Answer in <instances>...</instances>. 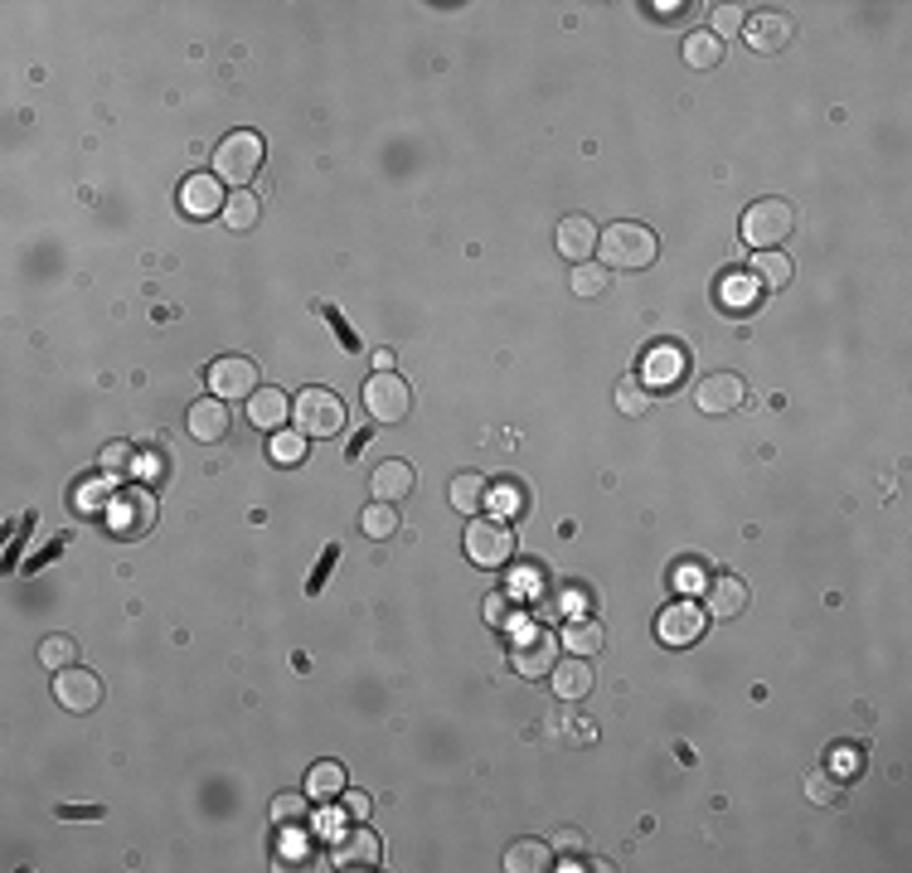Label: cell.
Segmentation results:
<instances>
[{
  "instance_id": "cell-1",
  "label": "cell",
  "mask_w": 912,
  "mask_h": 873,
  "mask_svg": "<svg viewBox=\"0 0 912 873\" xmlns=\"http://www.w3.org/2000/svg\"><path fill=\"white\" fill-rule=\"evenodd\" d=\"M597 253H602L607 272H646L650 263L660 257V238L646 229V223H612V229L597 233Z\"/></svg>"
},
{
  "instance_id": "cell-2",
  "label": "cell",
  "mask_w": 912,
  "mask_h": 873,
  "mask_svg": "<svg viewBox=\"0 0 912 873\" xmlns=\"http://www.w3.org/2000/svg\"><path fill=\"white\" fill-rule=\"evenodd\" d=\"M263 161H267V146H263L257 131H229V137L213 146V175L233 189L253 185V175L263 171Z\"/></svg>"
},
{
  "instance_id": "cell-3",
  "label": "cell",
  "mask_w": 912,
  "mask_h": 873,
  "mask_svg": "<svg viewBox=\"0 0 912 873\" xmlns=\"http://www.w3.org/2000/svg\"><path fill=\"white\" fill-rule=\"evenodd\" d=\"M103 520H107V534L112 539H146L155 529V496L146 486H127L103 505Z\"/></svg>"
},
{
  "instance_id": "cell-4",
  "label": "cell",
  "mask_w": 912,
  "mask_h": 873,
  "mask_svg": "<svg viewBox=\"0 0 912 873\" xmlns=\"http://www.w3.org/2000/svg\"><path fill=\"white\" fill-rule=\"evenodd\" d=\"M792 233H796V209L786 205V199H776V195L748 205V214H742V243H752L758 253L782 248Z\"/></svg>"
},
{
  "instance_id": "cell-5",
  "label": "cell",
  "mask_w": 912,
  "mask_h": 873,
  "mask_svg": "<svg viewBox=\"0 0 912 873\" xmlns=\"http://www.w3.org/2000/svg\"><path fill=\"white\" fill-rule=\"evenodd\" d=\"M291 418H297L301 436H340L350 412H345V403L335 398L331 388H301V394L291 398Z\"/></svg>"
},
{
  "instance_id": "cell-6",
  "label": "cell",
  "mask_w": 912,
  "mask_h": 873,
  "mask_svg": "<svg viewBox=\"0 0 912 873\" xmlns=\"http://www.w3.org/2000/svg\"><path fill=\"white\" fill-rule=\"evenodd\" d=\"M365 412L379 422V428H399V422L413 412V388H408V379H399L393 369H384V374L374 369V379L365 384Z\"/></svg>"
},
{
  "instance_id": "cell-7",
  "label": "cell",
  "mask_w": 912,
  "mask_h": 873,
  "mask_svg": "<svg viewBox=\"0 0 912 873\" xmlns=\"http://www.w3.org/2000/svg\"><path fill=\"white\" fill-rule=\"evenodd\" d=\"M510 665L520 670L524 679H544L549 670L558 665V636L544 631V626H515V641H510Z\"/></svg>"
},
{
  "instance_id": "cell-8",
  "label": "cell",
  "mask_w": 912,
  "mask_h": 873,
  "mask_svg": "<svg viewBox=\"0 0 912 873\" xmlns=\"http://www.w3.org/2000/svg\"><path fill=\"white\" fill-rule=\"evenodd\" d=\"M461 544H466V558H471V563H476V568H490V573H495V568H505V563L515 558V529H510L505 520H471V524H466V539H461Z\"/></svg>"
},
{
  "instance_id": "cell-9",
  "label": "cell",
  "mask_w": 912,
  "mask_h": 873,
  "mask_svg": "<svg viewBox=\"0 0 912 873\" xmlns=\"http://www.w3.org/2000/svg\"><path fill=\"white\" fill-rule=\"evenodd\" d=\"M257 384H263V374H257V364L247 360V354H223V360L209 364V394L233 403V398H253Z\"/></svg>"
},
{
  "instance_id": "cell-10",
  "label": "cell",
  "mask_w": 912,
  "mask_h": 873,
  "mask_svg": "<svg viewBox=\"0 0 912 873\" xmlns=\"http://www.w3.org/2000/svg\"><path fill=\"white\" fill-rule=\"evenodd\" d=\"M103 675L97 670H83V665H69V670H59L54 675V699L64 703L69 713H93V709H103Z\"/></svg>"
},
{
  "instance_id": "cell-11",
  "label": "cell",
  "mask_w": 912,
  "mask_h": 873,
  "mask_svg": "<svg viewBox=\"0 0 912 873\" xmlns=\"http://www.w3.org/2000/svg\"><path fill=\"white\" fill-rule=\"evenodd\" d=\"M656 636L670 645V651H690V645L704 636V607L694 597L670 602V607L656 617Z\"/></svg>"
},
{
  "instance_id": "cell-12",
  "label": "cell",
  "mask_w": 912,
  "mask_h": 873,
  "mask_svg": "<svg viewBox=\"0 0 912 873\" xmlns=\"http://www.w3.org/2000/svg\"><path fill=\"white\" fill-rule=\"evenodd\" d=\"M742 39H748L752 54H782L786 44L796 39V20L786 15V10H758V15H748V25H742Z\"/></svg>"
},
{
  "instance_id": "cell-13",
  "label": "cell",
  "mask_w": 912,
  "mask_h": 873,
  "mask_svg": "<svg viewBox=\"0 0 912 873\" xmlns=\"http://www.w3.org/2000/svg\"><path fill=\"white\" fill-rule=\"evenodd\" d=\"M742 398H748V388H742V379L728 374V369L724 374L700 379V388H694V403H700V412H708V418H728V412H738Z\"/></svg>"
},
{
  "instance_id": "cell-14",
  "label": "cell",
  "mask_w": 912,
  "mask_h": 873,
  "mask_svg": "<svg viewBox=\"0 0 912 873\" xmlns=\"http://www.w3.org/2000/svg\"><path fill=\"white\" fill-rule=\"evenodd\" d=\"M335 864L340 869H379L384 864V839H379L369 825H355V830H345L335 839Z\"/></svg>"
},
{
  "instance_id": "cell-15",
  "label": "cell",
  "mask_w": 912,
  "mask_h": 873,
  "mask_svg": "<svg viewBox=\"0 0 912 873\" xmlns=\"http://www.w3.org/2000/svg\"><path fill=\"white\" fill-rule=\"evenodd\" d=\"M223 205H229V195H223L219 175H185V185H180V209H185L189 219H213V214H223Z\"/></svg>"
},
{
  "instance_id": "cell-16",
  "label": "cell",
  "mask_w": 912,
  "mask_h": 873,
  "mask_svg": "<svg viewBox=\"0 0 912 873\" xmlns=\"http://www.w3.org/2000/svg\"><path fill=\"white\" fill-rule=\"evenodd\" d=\"M549 685H554V694L563 703H582L597 689V675H592V665L582 655H568V660H558V665L549 670Z\"/></svg>"
},
{
  "instance_id": "cell-17",
  "label": "cell",
  "mask_w": 912,
  "mask_h": 873,
  "mask_svg": "<svg viewBox=\"0 0 912 873\" xmlns=\"http://www.w3.org/2000/svg\"><path fill=\"white\" fill-rule=\"evenodd\" d=\"M229 403L223 398H195L189 403V412H185V428L195 442H223L229 436Z\"/></svg>"
},
{
  "instance_id": "cell-18",
  "label": "cell",
  "mask_w": 912,
  "mask_h": 873,
  "mask_svg": "<svg viewBox=\"0 0 912 873\" xmlns=\"http://www.w3.org/2000/svg\"><path fill=\"white\" fill-rule=\"evenodd\" d=\"M684 369H690V360H684V350H674V345H656V350L646 354V369H640V384L650 388V394H666V388H674L684 379Z\"/></svg>"
},
{
  "instance_id": "cell-19",
  "label": "cell",
  "mask_w": 912,
  "mask_h": 873,
  "mask_svg": "<svg viewBox=\"0 0 912 873\" xmlns=\"http://www.w3.org/2000/svg\"><path fill=\"white\" fill-rule=\"evenodd\" d=\"M369 490H374V500H384V505H399V500H408L413 490H418V472H413L408 462H379L374 476H369Z\"/></svg>"
},
{
  "instance_id": "cell-20",
  "label": "cell",
  "mask_w": 912,
  "mask_h": 873,
  "mask_svg": "<svg viewBox=\"0 0 912 873\" xmlns=\"http://www.w3.org/2000/svg\"><path fill=\"white\" fill-rule=\"evenodd\" d=\"M558 253L568 257L573 267L592 263V253H597V223L588 214H568V219L558 223Z\"/></svg>"
},
{
  "instance_id": "cell-21",
  "label": "cell",
  "mask_w": 912,
  "mask_h": 873,
  "mask_svg": "<svg viewBox=\"0 0 912 873\" xmlns=\"http://www.w3.org/2000/svg\"><path fill=\"white\" fill-rule=\"evenodd\" d=\"M704 602H708V612H714L718 621H734V617H742V612H748V587H742V578H734V573L708 578Z\"/></svg>"
},
{
  "instance_id": "cell-22",
  "label": "cell",
  "mask_w": 912,
  "mask_h": 873,
  "mask_svg": "<svg viewBox=\"0 0 912 873\" xmlns=\"http://www.w3.org/2000/svg\"><path fill=\"white\" fill-rule=\"evenodd\" d=\"M602 645H607V636H602V626H597L592 617H568V621L558 626V651L592 660Z\"/></svg>"
},
{
  "instance_id": "cell-23",
  "label": "cell",
  "mask_w": 912,
  "mask_h": 873,
  "mask_svg": "<svg viewBox=\"0 0 912 873\" xmlns=\"http://www.w3.org/2000/svg\"><path fill=\"white\" fill-rule=\"evenodd\" d=\"M447 500H452L457 514H481L490 505V480L481 472H457L452 486H447Z\"/></svg>"
},
{
  "instance_id": "cell-24",
  "label": "cell",
  "mask_w": 912,
  "mask_h": 873,
  "mask_svg": "<svg viewBox=\"0 0 912 873\" xmlns=\"http://www.w3.org/2000/svg\"><path fill=\"white\" fill-rule=\"evenodd\" d=\"M287 418H291V398L281 394V388H257V394L247 398V422H253V428L281 432Z\"/></svg>"
},
{
  "instance_id": "cell-25",
  "label": "cell",
  "mask_w": 912,
  "mask_h": 873,
  "mask_svg": "<svg viewBox=\"0 0 912 873\" xmlns=\"http://www.w3.org/2000/svg\"><path fill=\"white\" fill-rule=\"evenodd\" d=\"M554 869V849L544 845V839H515L510 849H505V873H544Z\"/></svg>"
},
{
  "instance_id": "cell-26",
  "label": "cell",
  "mask_w": 912,
  "mask_h": 873,
  "mask_svg": "<svg viewBox=\"0 0 912 873\" xmlns=\"http://www.w3.org/2000/svg\"><path fill=\"white\" fill-rule=\"evenodd\" d=\"M792 277H796V267H792V257H786L782 248H772V253H752V282H758L762 291H782V287H792Z\"/></svg>"
},
{
  "instance_id": "cell-27",
  "label": "cell",
  "mask_w": 912,
  "mask_h": 873,
  "mask_svg": "<svg viewBox=\"0 0 912 873\" xmlns=\"http://www.w3.org/2000/svg\"><path fill=\"white\" fill-rule=\"evenodd\" d=\"M680 54H684V63H690V69L708 73V69H718V63L728 59V44L718 39V35H708V30H694V35L680 44Z\"/></svg>"
},
{
  "instance_id": "cell-28",
  "label": "cell",
  "mask_w": 912,
  "mask_h": 873,
  "mask_svg": "<svg viewBox=\"0 0 912 873\" xmlns=\"http://www.w3.org/2000/svg\"><path fill=\"white\" fill-rule=\"evenodd\" d=\"M307 796L331 805L335 796H345V767L340 763H316L307 771Z\"/></svg>"
},
{
  "instance_id": "cell-29",
  "label": "cell",
  "mask_w": 912,
  "mask_h": 873,
  "mask_svg": "<svg viewBox=\"0 0 912 873\" xmlns=\"http://www.w3.org/2000/svg\"><path fill=\"white\" fill-rule=\"evenodd\" d=\"M257 219H263V199H257L253 189H233L229 205H223V223H229L233 233H247V229H257Z\"/></svg>"
},
{
  "instance_id": "cell-30",
  "label": "cell",
  "mask_w": 912,
  "mask_h": 873,
  "mask_svg": "<svg viewBox=\"0 0 912 873\" xmlns=\"http://www.w3.org/2000/svg\"><path fill=\"white\" fill-rule=\"evenodd\" d=\"M568 287H573V296H578V301H597L607 287H612V272H607L602 263H578V267H573Z\"/></svg>"
},
{
  "instance_id": "cell-31",
  "label": "cell",
  "mask_w": 912,
  "mask_h": 873,
  "mask_svg": "<svg viewBox=\"0 0 912 873\" xmlns=\"http://www.w3.org/2000/svg\"><path fill=\"white\" fill-rule=\"evenodd\" d=\"M359 529H365V539L384 544V539H393V534H399V510L384 505V500H374V505L359 514Z\"/></svg>"
},
{
  "instance_id": "cell-32",
  "label": "cell",
  "mask_w": 912,
  "mask_h": 873,
  "mask_svg": "<svg viewBox=\"0 0 912 873\" xmlns=\"http://www.w3.org/2000/svg\"><path fill=\"white\" fill-rule=\"evenodd\" d=\"M650 403H656V394H650L640 379H622V384H616V412H622V418H646Z\"/></svg>"
},
{
  "instance_id": "cell-33",
  "label": "cell",
  "mask_w": 912,
  "mask_h": 873,
  "mask_svg": "<svg viewBox=\"0 0 912 873\" xmlns=\"http://www.w3.org/2000/svg\"><path fill=\"white\" fill-rule=\"evenodd\" d=\"M39 665L59 675V670L78 665V645L69 641V636H44V641H39Z\"/></svg>"
},
{
  "instance_id": "cell-34",
  "label": "cell",
  "mask_w": 912,
  "mask_h": 873,
  "mask_svg": "<svg viewBox=\"0 0 912 873\" xmlns=\"http://www.w3.org/2000/svg\"><path fill=\"white\" fill-rule=\"evenodd\" d=\"M806 796L816 801V805H844V781L835 777V771H810L806 777Z\"/></svg>"
},
{
  "instance_id": "cell-35",
  "label": "cell",
  "mask_w": 912,
  "mask_h": 873,
  "mask_svg": "<svg viewBox=\"0 0 912 873\" xmlns=\"http://www.w3.org/2000/svg\"><path fill=\"white\" fill-rule=\"evenodd\" d=\"M311 815V796L301 791V796H277L273 801V825H281V830H291V825H301Z\"/></svg>"
},
{
  "instance_id": "cell-36",
  "label": "cell",
  "mask_w": 912,
  "mask_h": 873,
  "mask_svg": "<svg viewBox=\"0 0 912 873\" xmlns=\"http://www.w3.org/2000/svg\"><path fill=\"white\" fill-rule=\"evenodd\" d=\"M758 291H762V287L752 282V277L728 272V277H724V287H718V301H724V306H728V301H734V306H752V296H758Z\"/></svg>"
},
{
  "instance_id": "cell-37",
  "label": "cell",
  "mask_w": 912,
  "mask_h": 873,
  "mask_svg": "<svg viewBox=\"0 0 912 873\" xmlns=\"http://www.w3.org/2000/svg\"><path fill=\"white\" fill-rule=\"evenodd\" d=\"M742 25H748V10L742 5H714V30L708 35H718V39H734V35H742Z\"/></svg>"
},
{
  "instance_id": "cell-38",
  "label": "cell",
  "mask_w": 912,
  "mask_h": 873,
  "mask_svg": "<svg viewBox=\"0 0 912 873\" xmlns=\"http://www.w3.org/2000/svg\"><path fill=\"white\" fill-rule=\"evenodd\" d=\"M301 456H307V436L301 432H277L273 436V462L277 466H297Z\"/></svg>"
},
{
  "instance_id": "cell-39",
  "label": "cell",
  "mask_w": 912,
  "mask_h": 873,
  "mask_svg": "<svg viewBox=\"0 0 912 873\" xmlns=\"http://www.w3.org/2000/svg\"><path fill=\"white\" fill-rule=\"evenodd\" d=\"M165 472V456L155 452V446H146V452L131 456V476H141V480H161Z\"/></svg>"
},
{
  "instance_id": "cell-40",
  "label": "cell",
  "mask_w": 912,
  "mask_h": 873,
  "mask_svg": "<svg viewBox=\"0 0 912 873\" xmlns=\"http://www.w3.org/2000/svg\"><path fill=\"white\" fill-rule=\"evenodd\" d=\"M515 617V592H490L486 597V621L490 626H510Z\"/></svg>"
},
{
  "instance_id": "cell-41",
  "label": "cell",
  "mask_w": 912,
  "mask_h": 873,
  "mask_svg": "<svg viewBox=\"0 0 912 873\" xmlns=\"http://www.w3.org/2000/svg\"><path fill=\"white\" fill-rule=\"evenodd\" d=\"M674 587H694V592H704V587H708V573H704L700 558H690V563L674 568Z\"/></svg>"
},
{
  "instance_id": "cell-42",
  "label": "cell",
  "mask_w": 912,
  "mask_h": 873,
  "mask_svg": "<svg viewBox=\"0 0 912 873\" xmlns=\"http://www.w3.org/2000/svg\"><path fill=\"white\" fill-rule=\"evenodd\" d=\"M859 767H864V757H859V753H844V743H840V747H835V757H830V767H826V771H835V777L844 781V777H854V771H859Z\"/></svg>"
},
{
  "instance_id": "cell-43",
  "label": "cell",
  "mask_w": 912,
  "mask_h": 873,
  "mask_svg": "<svg viewBox=\"0 0 912 873\" xmlns=\"http://www.w3.org/2000/svg\"><path fill=\"white\" fill-rule=\"evenodd\" d=\"M345 815H350V820H369V796H365V791H345Z\"/></svg>"
},
{
  "instance_id": "cell-44",
  "label": "cell",
  "mask_w": 912,
  "mask_h": 873,
  "mask_svg": "<svg viewBox=\"0 0 912 873\" xmlns=\"http://www.w3.org/2000/svg\"><path fill=\"white\" fill-rule=\"evenodd\" d=\"M554 845L563 849V854H582V849H588V839H582V835L568 825V830H558V835H554Z\"/></svg>"
},
{
  "instance_id": "cell-45",
  "label": "cell",
  "mask_w": 912,
  "mask_h": 873,
  "mask_svg": "<svg viewBox=\"0 0 912 873\" xmlns=\"http://www.w3.org/2000/svg\"><path fill=\"white\" fill-rule=\"evenodd\" d=\"M103 805H59V820H97Z\"/></svg>"
},
{
  "instance_id": "cell-46",
  "label": "cell",
  "mask_w": 912,
  "mask_h": 873,
  "mask_svg": "<svg viewBox=\"0 0 912 873\" xmlns=\"http://www.w3.org/2000/svg\"><path fill=\"white\" fill-rule=\"evenodd\" d=\"M335 558H340V544H331V548H325V563L316 568V578H311V592H321V587H325V573H331V563H335Z\"/></svg>"
},
{
  "instance_id": "cell-47",
  "label": "cell",
  "mask_w": 912,
  "mask_h": 873,
  "mask_svg": "<svg viewBox=\"0 0 912 873\" xmlns=\"http://www.w3.org/2000/svg\"><path fill=\"white\" fill-rule=\"evenodd\" d=\"M340 825H345V820H340L335 811H325V815H321V835H325V839H340V835H345Z\"/></svg>"
},
{
  "instance_id": "cell-48",
  "label": "cell",
  "mask_w": 912,
  "mask_h": 873,
  "mask_svg": "<svg viewBox=\"0 0 912 873\" xmlns=\"http://www.w3.org/2000/svg\"><path fill=\"white\" fill-rule=\"evenodd\" d=\"M374 369H379V374H384V369H393V350H379L374 354Z\"/></svg>"
}]
</instances>
